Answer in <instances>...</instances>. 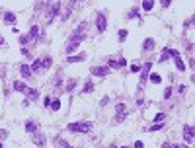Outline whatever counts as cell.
<instances>
[{"label":"cell","instance_id":"1","mask_svg":"<svg viewBox=\"0 0 195 148\" xmlns=\"http://www.w3.org/2000/svg\"><path fill=\"white\" fill-rule=\"evenodd\" d=\"M86 37H84V33H74L72 37H70V43L66 45V53H74L76 49H78V45L84 41Z\"/></svg>","mask_w":195,"mask_h":148},{"label":"cell","instance_id":"2","mask_svg":"<svg viewBox=\"0 0 195 148\" xmlns=\"http://www.w3.org/2000/svg\"><path fill=\"white\" fill-rule=\"evenodd\" d=\"M66 129L72 131V133H90L92 131V123L90 121H86V123H70Z\"/></svg>","mask_w":195,"mask_h":148},{"label":"cell","instance_id":"3","mask_svg":"<svg viewBox=\"0 0 195 148\" xmlns=\"http://www.w3.org/2000/svg\"><path fill=\"white\" fill-rule=\"evenodd\" d=\"M49 10H47V23H51L55 20V16L61 12V2H55V4H49L47 6Z\"/></svg>","mask_w":195,"mask_h":148},{"label":"cell","instance_id":"4","mask_svg":"<svg viewBox=\"0 0 195 148\" xmlns=\"http://www.w3.org/2000/svg\"><path fill=\"white\" fill-rule=\"evenodd\" d=\"M125 115H127V107H125V103H117V105H115V119H117V121H123Z\"/></svg>","mask_w":195,"mask_h":148},{"label":"cell","instance_id":"5","mask_svg":"<svg viewBox=\"0 0 195 148\" xmlns=\"http://www.w3.org/2000/svg\"><path fill=\"white\" fill-rule=\"evenodd\" d=\"M96 27H98V31H106V27H108V20H106L104 14H98V16H96Z\"/></svg>","mask_w":195,"mask_h":148},{"label":"cell","instance_id":"6","mask_svg":"<svg viewBox=\"0 0 195 148\" xmlns=\"http://www.w3.org/2000/svg\"><path fill=\"white\" fill-rule=\"evenodd\" d=\"M184 138H185L187 144L193 142V127H191V125H185V127H184Z\"/></svg>","mask_w":195,"mask_h":148},{"label":"cell","instance_id":"7","mask_svg":"<svg viewBox=\"0 0 195 148\" xmlns=\"http://www.w3.org/2000/svg\"><path fill=\"white\" fill-rule=\"evenodd\" d=\"M90 72L94 74V76H108V74L111 72V70H109L108 66H94V68H92Z\"/></svg>","mask_w":195,"mask_h":148},{"label":"cell","instance_id":"8","mask_svg":"<svg viewBox=\"0 0 195 148\" xmlns=\"http://www.w3.org/2000/svg\"><path fill=\"white\" fill-rule=\"evenodd\" d=\"M150 68H152V64H150V63H146V64H144V66L141 68V86L144 84V80L148 78V74H150Z\"/></svg>","mask_w":195,"mask_h":148},{"label":"cell","instance_id":"9","mask_svg":"<svg viewBox=\"0 0 195 148\" xmlns=\"http://www.w3.org/2000/svg\"><path fill=\"white\" fill-rule=\"evenodd\" d=\"M176 55H180L178 51H176V49H164V51H162V57H160V63H164V61H168L170 57L174 59Z\"/></svg>","mask_w":195,"mask_h":148},{"label":"cell","instance_id":"10","mask_svg":"<svg viewBox=\"0 0 195 148\" xmlns=\"http://www.w3.org/2000/svg\"><path fill=\"white\" fill-rule=\"evenodd\" d=\"M31 140H33V142H35L39 148L45 146V138H43V135H41V133H33V135H31Z\"/></svg>","mask_w":195,"mask_h":148},{"label":"cell","instance_id":"11","mask_svg":"<svg viewBox=\"0 0 195 148\" xmlns=\"http://www.w3.org/2000/svg\"><path fill=\"white\" fill-rule=\"evenodd\" d=\"M127 61H108V68H123Z\"/></svg>","mask_w":195,"mask_h":148},{"label":"cell","instance_id":"12","mask_svg":"<svg viewBox=\"0 0 195 148\" xmlns=\"http://www.w3.org/2000/svg\"><path fill=\"white\" fill-rule=\"evenodd\" d=\"M25 133H29V135L37 133V123H35V121H27V123H25Z\"/></svg>","mask_w":195,"mask_h":148},{"label":"cell","instance_id":"13","mask_svg":"<svg viewBox=\"0 0 195 148\" xmlns=\"http://www.w3.org/2000/svg\"><path fill=\"white\" fill-rule=\"evenodd\" d=\"M154 45H156V41H154V39H150V37H148L146 41L142 43V49H144V51H150V49H154Z\"/></svg>","mask_w":195,"mask_h":148},{"label":"cell","instance_id":"14","mask_svg":"<svg viewBox=\"0 0 195 148\" xmlns=\"http://www.w3.org/2000/svg\"><path fill=\"white\" fill-rule=\"evenodd\" d=\"M20 72H22L23 78H29V76H31V68H29L27 64H22V66H20Z\"/></svg>","mask_w":195,"mask_h":148},{"label":"cell","instance_id":"15","mask_svg":"<svg viewBox=\"0 0 195 148\" xmlns=\"http://www.w3.org/2000/svg\"><path fill=\"white\" fill-rule=\"evenodd\" d=\"M84 59H86V55H84V53H80V55H76V57H68L66 61H68V63H82Z\"/></svg>","mask_w":195,"mask_h":148},{"label":"cell","instance_id":"16","mask_svg":"<svg viewBox=\"0 0 195 148\" xmlns=\"http://www.w3.org/2000/svg\"><path fill=\"white\" fill-rule=\"evenodd\" d=\"M14 90L16 92H25L27 90V84L25 82H14Z\"/></svg>","mask_w":195,"mask_h":148},{"label":"cell","instance_id":"17","mask_svg":"<svg viewBox=\"0 0 195 148\" xmlns=\"http://www.w3.org/2000/svg\"><path fill=\"white\" fill-rule=\"evenodd\" d=\"M174 61H176V68H178V70H185V64H184V61L180 59V55H176Z\"/></svg>","mask_w":195,"mask_h":148},{"label":"cell","instance_id":"18","mask_svg":"<svg viewBox=\"0 0 195 148\" xmlns=\"http://www.w3.org/2000/svg\"><path fill=\"white\" fill-rule=\"evenodd\" d=\"M55 142H57L59 148H72V144H68L66 140H63V138H55Z\"/></svg>","mask_w":195,"mask_h":148},{"label":"cell","instance_id":"19","mask_svg":"<svg viewBox=\"0 0 195 148\" xmlns=\"http://www.w3.org/2000/svg\"><path fill=\"white\" fill-rule=\"evenodd\" d=\"M4 21H6V23H14V21H16V14L6 12V14H4Z\"/></svg>","mask_w":195,"mask_h":148},{"label":"cell","instance_id":"20","mask_svg":"<svg viewBox=\"0 0 195 148\" xmlns=\"http://www.w3.org/2000/svg\"><path fill=\"white\" fill-rule=\"evenodd\" d=\"M141 8H142L144 12H150L152 8H154V2H150V0H146V2H142V4H141Z\"/></svg>","mask_w":195,"mask_h":148},{"label":"cell","instance_id":"21","mask_svg":"<svg viewBox=\"0 0 195 148\" xmlns=\"http://www.w3.org/2000/svg\"><path fill=\"white\" fill-rule=\"evenodd\" d=\"M51 109H53V111H59V109H61V99H59V97L51 99Z\"/></svg>","mask_w":195,"mask_h":148},{"label":"cell","instance_id":"22","mask_svg":"<svg viewBox=\"0 0 195 148\" xmlns=\"http://www.w3.org/2000/svg\"><path fill=\"white\" fill-rule=\"evenodd\" d=\"M25 95H27V97H29V99H35V97H37V90H31V88H27V90H25Z\"/></svg>","mask_w":195,"mask_h":148},{"label":"cell","instance_id":"23","mask_svg":"<svg viewBox=\"0 0 195 148\" xmlns=\"http://www.w3.org/2000/svg\"><path fill=\"white\" fill-rule=\"evenodd\" d=\"M31 68V72L33 70H39V68H43V61H33V64L29 66Z\"/></svg>","mask_w":195,"mask_h":148},{"label":"cell","instance_id":"24","mask_svg":"<svg viewBox=\"0 0 195 148\" xmlns=\"http://www.w3.org/2000/svg\"><path fill=\"white\" fill-rule=\"evenodd\" d=\"M150 82L152 84H160L162 82V76L160 74H150Z\"/></svg>","mask_w":195,"mask_h":148},{"label":"cell","instance_id":"25","mask_svg":"<svg viewBox=\"0 0 195 148\" xmlns=\"http://www.w3.org/2000/svg\"><path fill=\"white\" fill-rule=\"evenodd\" d=\"M74 86H76V80H74V78H70V80L66 82V92H72V90H74Z\"/></svg>","mask_w":195,"mask_h":148},{"label":"cell","instance_id":"26","mask_svg":"<svg viewBox=\"0 0 195 148\" xmlns=\"http://www.w3.org/2000/svg\"><path fill=\"white\" fill-rule=\"evenodd\" d=\"M152 119H154V123H156V121H158V123H162L164 119H166V113H156Z\"/></svg>","mask_w":195,"mask_h":148},{"label":"cell","instance_id":"27","mask_svg":"<svg viewBox=\"0 0 195 148\" xmlns=\"http://www.w3.org/2000/svg\"><path fill=\"white\" fill-rule=\"evenodd\" d=\"M117 35H119V41H125V39H127V35H129V31H127V29H119Z\"/></svg>","mask_w":195,"mask_h":148},{"label":"cell","instance_id":"28","mask_svg":"<svg viewBox=\"0 0 195 148\" xmlns=\"http://www.w3.org/2000/svg\"><path fill=\"white\" fill-rule=\"evenodd\" d=\"M51 64H53V59H51V57H47V59H43V68H45V70H47V68H49Z\"/></svg>","mask_w":195,"mask_h":148},{"label":"cell","instance_id":"29","mask_svg":"<svg viewBox=\"0 0 195 148\" xmlns=\"http://www.w3.org/2000/svg\"><path fill=\"white\" fill-rule=\"evenodd\" d=\"M90 92H94V84H92V82H86V86H84V94H90Z\"/></svg>","mask_w":195,"mask_h":148},{"label":"cell","instance_id":"30","mask_svg":"<svg viewBox=\"0 0 195 148\" xmlns=\"http://www.w3.org/2000/svg\"><path fill=\"white\" fill-rule=\"evenodd\" d=\"M37 33H39L37 25H31V29H29V37H37Z\"/></svg>","mask_w":195,"mask_h":148},{"label":"cell","instance_id":"31","mask_svg":"<svg viewBox=\"0 0 195 148\" xmlns=\"http://www.w3.org/2000/svg\"><path fill=\"white\" fill-rule=\"evenodd\" d=\"M162 127H164L162 123H154V127H150V133H156V131H160Z\"/></svg>","mask_w":195,"mask_h":148},{"label":"cell","instance_id":"32","mask_svg":"<svg viewBox=\"0 0 195 148\" xmlns=\"http://www.w3.org/2000/svg\"><path fill=\"white\" fill-rule=\"evenodd\" d=\"M170 95H172V86L164 90V99H170Z\"/></svg>","mask_w":195,"mask_h":148},{"label":"cell","instance_id":"33","mask_svg":"<svg viewBox=\"0 0 195 148\" xmlns=\"http://www.w3.org/2000/svg\"><path fill=\"white\" fill-rule=\"evenodd\" d=\"M137 16H139V8H133L129 12V18H137Z\"/></svg>","mask_w":195,"mask_h":148},{"label":"cell","instance_id":"34","mask_svg":"<svg viewBox=\"0 0 195 148\" xmlns=\"http://www.w3.org/2000/svg\"><path fill=\"white\" fill-rule=\"evenodd\" d=\"M27 41H31V37H29V35H22V39H20V43H22V45H25Z\"/></svg>","mask_w":195,"mask_h":148},{"label":"cell","instance_id":"35","mask_svg":"<svg viewBox=\"0 0 195 148\" xmlns=\"http://www.w3.org/2000/svg\"><path fill=\"white\" fill-rule=\"evenodd\" d=\"M6 137H8V131L6 129H0V140H4Z\"/></svg>","mask_w":195,"mask_h":148},{"label":"cell","instance_id":"36","mask_svg":"<svg viewBox=\"0 0 195 148\" xmlns=\"http://www.w3.org/2000/svg\"><path fill=\"white\" fill-rule=\"evenodd\" d=\"M131 72H141V68H139V64H133V66H131Z\"/></svg>","mask_w":195,"mask_h":148},{"label":"cell","instance_id":"37","mask_svg":"<svg viewBox=\"0 0 195 148\" xmlns=\"http://www.w3.org/2000/svg\"><path fill=\"white\" fill-rule=\"evenodd\" d=\"M43 105H45V107L51 105V97H45V99H43Z\"/></svg>","mask_w":195,"mask_h":148},{"label":"cell","instance_id":"38","mask_svg":"<svg viewBox=\"0 0 195 148\" xmlns=\"http://www.w3.org/2000/svg\"><path fill=\"white\" fill-rule=\"evenodd\" d=\"M135 148H144V144H142L141 140H137V142H135Z\"/></svg>","mask_w":195,"mask_h":148},{"label":"cell","instance_id":"39","mask_svg":"<svg viewBox=\"0 0 195 148\" xmlns=\"http://www.w3.org/2000/svg\"><path fill=\"white\" fill-rule=\"evenodd\" d=\"M22 55H23V57H31V55H29V51H27V49H22Z\"/></svg>","mask_w":195,"mask_h":148},{"label":"cell","instance_id":"40","mask_svg":"<svg viewBox=\"0 0 195 148\" xmlns=\"http://www.w3.org/2000/svg\"><path fill=\"white\" fill-rule=\"evenodd\" d=\"M0 45H4V37L2 35H0Z\"/></svg>","mask_w":195,"mask_h":148},{"label":"cell","instance_id":"41","mask_svg":"<svg viewBox=\"0 0 195 148\" xmlns=\"http://www.w3.org/2000/svg\"><path fill=\"white\" fill-rule=\"evenodd\" d=\"M180 148H189V146H187V144H182V146H180Z\"/></svg>","mask_w":195,"mask_h":148},{"label":"cell","instance_id":"42","mask_svg":"<svg viewBox=\"0 0 195 148\" xmlns=\"http://www.w3.org/2000/svg\"><path fill=\"white\" fill-rule=\"evenodd\" d=\"M109 148H117V144H111V146H109Z\"/></svg>","mask_w":195,"mask_h":148},{"label":"cell","instance_id":"43","mask_svg":"<svg viewBox=\"0 0 195 148\" xmlns=\"http://www.w3.org/2000/svg\"><path fill=\"white\" fill-rule=\"evenodd\" d=\"M0 148H4V146H2V142H0Z\"/></svg>","mask_w":195,"mask_h":148},{"label":"cell","instance_id":"44","mask_svg":"<svg viewBox=\"0 0 195 148\" xmlns=\"http://www.w3.org/2000/svg\"><path fill=\"white\" fill-rule=\"evenodd\" d=\"M123 148H127V146H123Z\"/></svg>","mask_w":195,"mask_h":148}]
</instances>
